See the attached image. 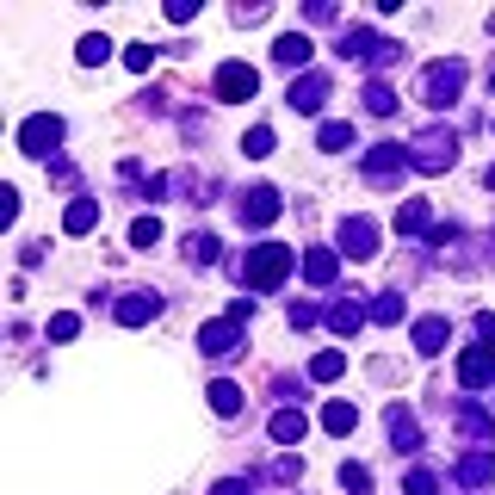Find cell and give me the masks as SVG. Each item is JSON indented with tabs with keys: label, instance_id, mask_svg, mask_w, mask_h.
Listing matches in <instances>:
<instances>
[{
	"label": "cell",
	"instance_id": "obj_1",
	"mask_svg": "<svg viewBox=\"0 0 495 495\" xmlns=\"http://www.w3.org/2000/svg\"><path fill=\"white\" fill-rule=\"evenodd\" d=\"M297 266V254L285 242H260V248H248V260H242V279L254 285V291H272V285H285V272Z\"/></svg>",
	"mask_w": 495,
	"mask_h": 495
},
{
	"label": "cell",
	"instance_id": "obj_2",
	"mask_svg": "<svg viewBox=\"0 0 495 495\" xmlns=\"http://www.w3.org/2000/svg\"><path fill=\"white\" fill-rule=\"evenodd\" d=\"M415 167H427V174H440V167H452L458 161V136L452 130H427L421 142H415V155H409Z\"/></svg>",
	"mask_w": 495,
	"mask_h": 495
},
{
	"label": "cell",
	"instance_id": "obj_3",
	"mask_svg": "<svg viewBox=\"0 0 495 495\" xmlns=\"http://www.w3.org/2000/svg\"><path fill=\"white\" fill-rule=\"evenodd\" d=\"M56 142H62V118H56V112H37V118L19 124V149H25V155H50Z\"/></svg>",
	"mask_w": 495,
	"mask_h": 495
},
{
	"label": "cell",
	"instance_id": "obj_4",
	"mask_svg": "<svg viewBox=\"0 0 495 495\" xmlns=\"http://www.w3.org/2000/svg\"><path fill=\"white\" fill-rule=\"evenodd\" d=\"M421 87H427V106H452L458 87H465V62H434Z\"/></svg>",
	"mask_w": 495,
	"mask_h": 495
},
{
	"label": "cell",
	"instance_id": "obj_5",
	"mask_svg": "<svg viewBox=\"0 0 495 495\" xmlns=\"http://www.w3.org/2000/svg\"><path fill=\"white\" fill-rule=\"evenodd\" d=\"M458 384H465V390L495 384V347H465V353H458Z\"/></svg>",
	"mask_w": 495,
	"mask_h": 495
},
{
	"label": "cell",
	"instance_id": "obj_6",
	"mask_svg": "<svg viewBox=\"0 0 495 495\" xmlns=\"http://www.w3.org/2000/svg\"><path fill=\"white\" fill-rule=\"evenodd\" d=\"M254 87H260V75L248 62H223L217 69V100H254Z\"/></svg>",
	"mask_w": 495,
	"mask_h": 495
},
{
	"label": "cell",
	"instance_id": "obj_7",
	"mask_svg": "<svg viewBox=\"0 0 495 495\" xmlns=\"http://www.w3.org/2000/svg\"><path fill=\"white\" fill-rule=\"evenodd\" d=\"M236 347H242V335H236V322H230V316H223V322H205V329H199V353H211V360H230Z\"/></svg>",
	"mask_w": 495,
	"mask_h": 495
},
{
	"label": "cell",
	"instance_id": "obj_8",
	"mask_svg": "<svg viewBox=\"0 0 495 495\" xmlns=\"http://www.w3.org/2000/svg\"><path fill=\"white\" fill-rule=\"evenodd\" d=\"M279 211H285V205H279V192H272V186H254V192L242 199V223H248V230H266Z\"/></svg>",
	"mask_w": 495,
	"mask_h": 495
},
{
	"label": "cell",
	"instance_id": "obj_9",
	"mask_svg": "<svg viewBox=\"0 0 495 495\" xmlns=\"http://www.w3.org/2000/svg\"><path fill=\"white\" fill-rule=\"evenodd\" d=\"M341 248H347L353 260H371V254H377V223H371V217H347V223H341Z\"/></svg>",
	"mask_w": 495,
	"mask_h": 495
},
{
	"label": "cell",
	"instance_id": "obj_10",
	"mask_svg": "<svg viewBox=\"0 0 495 495\" xmlns=\"http://www.w3.org/2000/svg\"><path fill=\"white\" fill-rule=\"evenodd\" d=\"M402 167H409V155H402L396 142H377V149L366 155V174H371V180H402Z\"/></svg>",
	"mask_w": 495,
	"mask_h": 495
},
{
	"label": "cell",
	"instance_id": "obj_11",
	"mask_svg": "<svg viewBox=\"0 0 495 495\" xmlns=\"http://www.w3.org/2000/svg\"><path fill=\"white\" fill-rule=\"evenodd\" d=\"M155 316H161V297H155V291H130V297L118 304L124 329H142V322H155Z\"/></svg>",
	"mask_w": 495,
	"mask_h": 495
},
{
	"label": "cell",
	"instance_id": "obj_12",
	"mask_svg": "<svg viewBox=\"0 0 495 495\" xmlns=\"http://www.w3.org/2000/svg\"><path fill=\"white\" fill-rule=\"evenodd\" d=\"M322 100H329V75H304V81H291V112H322Z\"/></svg>",
	"mask_w": 495,
	"mask_h": 495
},
{
	"label": "cell",
	"instance_id": "obj_13",
	"mask_svg": "<svg viewBox=\"0 0 495 495\" xmlns=\"http://www.w3.org/2000/svg\"><path fill=\"white\" fill-rule=\"evenodd\" d=\"M335 272H341V254L335 248H310L304 254V279L310 285H335Z\"/></svg>",
	"mask_w": 495,
	"mask_h": 495
},
{
	"label": "cell",
	"instance_id": "obj_14",
	"mask_svg": "<svg viewBox=\"0 0 495 495\" xmlns=\"http://www.w3.org/2000/svg\"><path fill=\"white\" fill-rule=\"evenodd\" d=\"M310 50H316V44H310V37H304V31H285V37H279V50H272V56H279V62H285V69H310Z\"/></svg>",
	"mask_w": 495,
	"mask_h": 495
},
{
	"label": "cell",
	"instance_id": "obj_15",
	"mask_svg": "<svg viewBox=\"0 0 495 495\" xmlns=\"http://www.w3.org/2000/svg\"><path fill=\"white\" fill-rule=\"evenodd\" d=\"M396 230H402V236H421V230H427V236H434V230H440V223H434V211H427V205H421V199H409V205H402V211H396Z\"/></svg>",
	"mask_w": 495,
	"mask_h": 495
},
{
	"label": "cell",
	"instance_id": "obj_16",
	"mask_svg": "<svg viewBox=\"0 0 495 495\" xmlns=\"http://www.w3.org/2000/svg\"><path fill=\"white\" fill-rule=\"evenodd\" d=\"M304 434H310L304 409H279V415H272V440H279V446H297Z\"/></svg>",
	"mask_w": 495,
	"mask_h": 495
},
{
	"label": "cell",
	"instance_id": "obj_17",
	"mask_svg": "<svg viewBox=\"0 0 495 495\" xmlns=\"http://www.w3.org/2000/svg\"><path fill=\"white\" fill-rule=\"evenodd\" d=\"M93 223H100V205H93V199H75V205L62 211V230H69V236H87Z\"/></svg>",
	"mask_w": 495,
	"mask_h": 495
},
{
	"label": "cell",
	"instance_id": "obj_18",
	"mask_svg": "<svg viewBox=\"0 0 495 495\" xmlns=\"http://www.w3.org/2000/svg\"><path fill=\"white\" fill-rule=\"evenodd\" d=\"M490 477H495V458H490V452H471V458L458 465V483H465V490H477V483H490Z\"/></svg>",
	"mask_w": 495,
	"mask_h": 495
},
{
	"label": "cell",
	"instance_id": "obj_19",
	"mask_svg": "<svg viewBox=\"0 0 495 495\" xmlns=\"http://www.w3.org/2000/svg\"><path fill=\"white\" fill-rule=\"evenodd\" d=\"M322 427H329V434H353V427H360V409H353V402H329V409H322Z\"/></svg>",
	"mask_w": 495,
	"mask_h": 495
},
{
	"label": "cell",
	"instance_id": "obj_20",
	"mask_svg": "<svg viewBox=\"0 0 495 495\" xmlns=\"http://www.w3.org/2000/svg\"><path fill=\"white\" fill-rule=\"evenodd\" d=\"M390 440H396V446H415V440H421V427H415V415H409L402 402H390Z\"/></svg>",
	"mask_w": 495,
	"mask_h": 495
},
{
	"label": "cell",
	"instance_id": "obj_21",
	"mask_svg": "<svg viewBox=\"0 0 495 495\" xmlns=\"http://www.w3.org/2000/svg\"><path fill=\"white\" fill-rule=\"evenodd\" d=\"M341 371H347V353H335V347H329V353H316V360H310V377H316V384H335V377H341Z\"/></svg>",
	"mask_w": 495,
	"mask_h": 495
},
{
	"label": "cell",
	"instance_id": "obj_22",
	"mask_svg": "<svg viewBox=\"0 0 495 495\" xmlns=\"http://www.w3.org/2000/svg\"><path fill=\"white\" fill-rule=\"evenodd\" d=\"M415 347H421V353H440V347H446V322H440V316L415 322Z\"/></svg>",
	"mask_w": 495,
	"mask_h": 495
},
{
	"label": "cell",
	"instance_id": "obj_23",
	"mask_svg": "<svg viewBox=\"0 0 495 495\" xmlns=\"http://www.w3.org/2000/svg\"><path fill=\"white\" fill-rule=\"evenodd\" d=\"M205 396H211V409H217V415H236V409H242V390H236L230 377H217V384H211Z\"/></svg>",
	"mask_w": 495,
	"mask_h": 495
},
{
	"label": "cell",
	"instance_id": "obj_24",
	"mask_svg": "<svg viewBox=\"0 0 495 495\" xmlns=\"http://www.w3.org/2000/svg\"><path fill=\"white\" fill-rule=\"evenodd\" d=\"M329 322H335V335H353V329L366 322V310H360V304H335V310H329Z\"/></svg>",
	"mask_w": 495,
	"mask_h": 495
},
{
	"label": "cell",
	"instance_id": "obj_25",
	"mask_svg": "<svg viewBox=\"0 0 495 495\" xmlns=\"http://www.w3.org/2000/svg\"><path fill=\"white\" fill-rule=\"evenodd\" d=\"M161 242V217H136L130 223V248H155Z\"/></svg>",
	"mask_w": 495,
	"mask_h": 495
},
{
	"label": "cell",
	"instance_id": "obj_26",
	"mask_svg": "<svg viewBox=\"0 0 495 495\" xmlns=\"http://www.w3.org/2000/svg\"><path fill=\"white\" fill-rule=\"evenodd\" d=\"M242 149H248V161H266V155H272V130H266V124H260V130H248Z\"/></svg>",
	"mask_w": 495,
	"mask_h": 495
},
{
	"label": "cell",
	"instance_id": "obj_27",
	"mask_svg": "<svg viewBox=\"0 0 495 495\" xmlns=\"http://www.w3.org/2000/svg\"><path fill=\"white\" fill-rule=\"evenodd\" d=\"M75 56H81V62L93 69V62H106V56H112V44H106V37L93 31V37H81V50H75Z\"/></svg>",
	"mask_w": 495,
	"mask_h": 495
},
{
	"label": "cell",
	"instance_id": "obj_28",
	"mask_svg": "<svg viewBox=\"0 0 495 495\" xmlns=\"http://www.w3.org/2000/svg\"><path fill=\"white\" fill-rule=\"evenodd\" d=\"M124 69H130V75H149V69H155V50H149V44H130V50H124Z\"/></svg>",
	"mask_w": 495,
	"mask_h": 495
},
{
	"label": "cell",
	"instance_id": "obj_29",
	"mask_svg": "<svg viewBox=\"0 0 495 495\" xmlns=\"http://www.w3.org/2000/svg\"><path fill=\"white\" fill-rule=\"evenodd\" d=\"M322 149H353V124H322Z\"/></svg>",
	"mask_w": 495,
	"mask_h": 495
},
{
	"label": "cell",
	"instance_id": "obj_30",
	"mask_svg": "<svg viewBox=\"0 0 495 495\" xmlns=\"http://www.w3.org/2000/svg\"><path fill=\"white\" fill-rule=\"evenodd\" d=\"M341 490L366 495V490H371V471H366V465H341Z\"/></svg>",
	"mask_w": 495,
	"mask_h": 495
},
{
	"label": "cell",
	"instance_id": "obj_31",
	"mask_svg": "<svg viewBox=\"0 0 495 495\" xmlns=\"http://www.w3.org/2000/svg\"><path fill=\"white\" fill-rule=\"evenodd\" d=\"M371 322H384V329L402 322V297H377V304H371Z\"/></svg>",
	"mask_w": 495,
	"mask_h": 495
},
{
	"label": "cell",
	"instance_id": "obj_32",
	"mask_svg": "<svg viewBox=\"0 0 495 495\" xmlns=\"http://www.w3.org/2000/svg\"><path fill=\"white\" fill-rule=\"evenodd\" d=\"M75 335H81V316H69V310L50 316V341H75Z\"/></svg>",
	"mask_w": 495,
	"mask_h": 495
},
{
	"label": "cell",
	"instance_id": "obj_33",
	"mask_svg": "<svg viewBox=\"0 0 495 495\" xmlns=\"http://www.w3.org/2000/svg\"><path fill=\"white\" fill-rule=\"evenodd\" d=\"M366 106H371V112H396V93H390L384 81H371V87H366Z\"/></svg>",
	"mask_w": 495,
	"mask_h": 495
},
{
	"label": "cell",
	"instance_id": "obj_34",
	"mask_svg": "<svg viewBox=\"0 0 495 495\" xmlns=\"http://www.w3.org/2000/svg\"><path fill=\"white\" fill-rule=\"evenodd\" d=\"M192 260H205V266H211V260H217V236H192Z\"/></svg>",
	"mask_w": 495,
	"mask_h": 495
},
{
	"label": "cell",
	"instance_id": "obj_35",
	"mask_svg": "<svg viewBox=\"0 0 495 495\" xmlns=\"http://www.w3.org/2000/svg\"><path fill=\"white\" fill-rule=\"evenodd\" d=\"M440 483H434V471H409V495H434Z\"/></svg>",
	"mask_w": 495,
	"mask_h": 495
},
{
	"label": "cell",
	"instance_id": "obj_36",
	"mask_svg": "<svg viewBox=\"0 0 495 495\" xmlns=\"http://www.w3.org/2000/svg\"><path fill=\"white\" fill-rule=\"evenodd\" d=\"M477 335H483V347H495V316H490V310L477 316Z\"/></svg>",
	"mask_w": 495,
	"mask_h": 495
},
{
	"label": "cell",
	"instance_id": "obj_37",
	"mask_svg": "<svg viewBox=\"0 0 495 495\" xmlns=\"http://www.w3.org/2000/svg\"><path fill=\"white\" fill-rule=\"evenodd\" d=\"M211 495H248V490H242V483H217Z\"/></svg>",
	"mask_w": 495,
	"mask_h": 495
},
{
	"label": "cell",
	"instance_id": "obj_38",
	"mask_svg": "<svg viewBox=\"0 0 495 495\" xmlns=\"http://www.w3.org/2000/svg\"><path fill=\"white\" fill-rule=\"evenodd\" d=\"M490 186H495V167H490Z\"/></svg>",
	"mask_w": 495,
	"mask_h": 495
},
{
	"label": "cell",
	"instance_id": "obj_39",
	"mask_svg": "<svg viewBox=\"0 0 495 495\" xmlns=\"http://www.w3.org/2000/svg\"><path fill=\"white\" fill-rule=\"evenodd\" d=\"M490 87H495V75H490Z\"/></svg>",
	"mask_w": 495,
	"mask_h": 495
}]
</instances>
